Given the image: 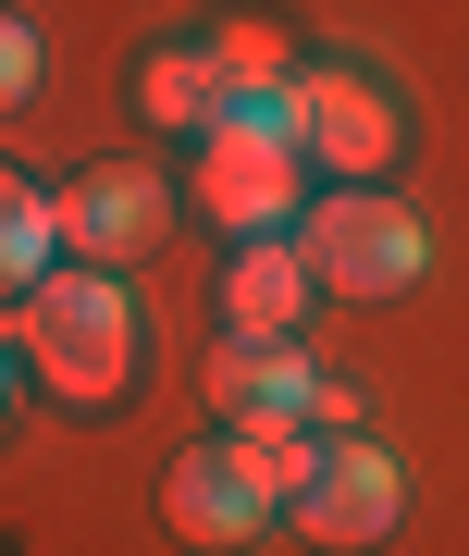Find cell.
Masks as SVG:
<instances>
[{"mask_svg": "<svg viewBox=\"0 0 469 556\" xmlns=\"http://www.w3.org/2000/svg\"><path fill=\"white\" fill-rule=\"evenodd\" d=\"M62 223H50V199H38V186H25L13 174V161H0V298H25V285H38V273H62Z\"/></svg>", "mask_w": 469, "mask_h": 556, "instance_id": "cell-12", "label": "cell"}, {"mask_svg": "<svg viewBox=\"0 0 469 556\" xmlns=\"http://www.w3.org/2000/svg\"><path fill=\"white\" fill-rule=\"evenodd\" d=\"M0 346H13V371H38V396L112 408L124 383H137V298H124V273L62 260L25 298H0Z\"/></svg>", "mask_w": 469, "mask_h": 556, "instance_id": "cell-1", "label": "cell"}, {"mask_svg": "<svg viewBox=\"0 0 469 556\" xmlns=\"http://www.w3.org/2000/svg\"><path fill=\"white\" fill-rule=\"evenodd\" d=\"M0 408H13V346H0Z\"/></svg>", "mask_w": 469, "mask_h": 556, "instance_id": "cell-15", "label": "cell"}, {"mask_svg": "<svg viewBox=\"0 0 469 556\" xmlns=\"http://www.w3.org/2000/svg\"><path fill=\"white\" fill-rule=\"evenodd\" d=\"M234 470L259 482V507H296L309 470H321V445H309V433H234Z\"/></svg>", "mask_w": 469, "mask_h": 556, "instance_id": "cell-13", "label": "cell"}, {"mask_svg": "<svg viewBox=\"0 0 469 556\" xmlns=\"http://www.w3.org/2000/svg\"><path fill=\"white\" fill-rule=\"evenodd\" d=\"M137 112H149V137H211V124H223L211 50H149L137 62Z\"/></svg>", "mask_w": 469, "mask_h": 556, "instance_id": "cell-10", "label": "cell"}, {"mask_svg": "<svg viewBox=\"0 0 469 556\" xmlns=\"http://www.w3.org/2000/svg\"><path fill=\"white\" fill-rule=\"evenodd\" d=\"M296 260H309V298H358V309H383V298H408V285L432 273V236H420V211L408 199H383V186H333L321 211H296Z\"/></svg>", "mask_w": 469, "mask_h": 556, "instance_id": "cell-2", "label": "cell"}, {"mask_svg": "<svg viewBox=\"0 0 469 556\" xmlns=\"http://www.w3.org/2000/svg\"><path fill=\"white\" fill-rule=\"evenodd\" d=\"M198 211L223 223L234 248L248 236H284L296 223V87H272V100H223V124L198 137Z\"/></svg>", "mask_w": 469, "mask_h": 556, "instance_id": "cell-3", "label": "cell"}, {"mask_svg": "<svg viewBox=\"0 0 469 556\" xmlns=\"http://www.w3.org/2000/svg\"><path fill=\"white\" fill-rule=\"evenodd\" d=\"M395 507H408L395 457H383L371 433H333V445H321V470H309V495H296L284 519H296L321 556H371V544L395 532Z\"/></svg>", "mask_w": 469, "mask_h": 556, "instance_id": "cell-5", "label": "cell"}, {"mask_svg": "<svg viewBox=\"0 0 469 556\" xmlns=\"http://www.w3.org/2000/svg\"><path fill=\"white\" fill-rule=\"evenodd\" d=\"M296 309H309V260H296L284 236H248V248L223 260V334L284 346V334H296Z\"/></svg>", "mask_w": 469, "mask_h": 556, "instance_id": "cell-9", "label": "cell"}, {"mask_svg": "<svg viewBox=\"0 0 469 556\" xmlns=\"http://www.w3.org/2000/svg\"><path fill=\"white\" fill-rule=\"evenodd\" d=\"M211 408H223V433H309L321 371H309L296 346H248V334H223V358H211Z\"/></svg>", "mask_w": 469, "mask_h": 556, "instance_id": "cell-8", "label": "cell"}, {"mask_svg": "<svg viewBox=\"0 0 469 556\" xmlns=\"http://www.w3.org/2000/svg\"><path fill=\"white\" fill-rule=\"evenodd\" d=\"M296 161H333V186H371L395 161V100L358 75V62L296 75Z\"/></svg>", "mask_w": 469, "mask_h": 556, "instance_id": "cell-6", "label": "cell"}, {"mask_svg": "<svg viewBox=\"0 0 469 556\" xmlns=\"http://www.w3.org/2000/svg\"><path fill=\"white\" fill-rule=\"evenodd\" d=\"M259 482L234 470V433H211V445H186L174 457V482H161V532L174 544H198V556H234V544H259Z\"/></svg>", "mask_w": 469, "mask_h": 556, "instance_id": "cell-7", "label": "cell"}, {"mask_svg": "<svg viewBox=\"0 0 469 556\" xmlns=\"http://www.w3.org/2000/svg\"><path fill=\"white\" fill-rule=\"evenodd\" d=\"M50 223H62V248H75L87 273H112V260H149V248H161L174 186H161L149 161H87V174L50 199Z\"/></svg>", "mask_w": 469, "mask_h": 556, "instance_id": "cell-4", "label": "cell"}, {"mask_svg": "<svg viewBox=\"0 0 469 556\" xmlns=\"http://www.w3.org/2000/svg\"><path fill=\"white\" fill-rule=\"evenodd\" d=\"M198 50H211L223 100H272V87H296V38H284L272 13H223V25H211Z\"/></svg>", "mask_w": 469, "mask_h": 556, "instance_id": "cell-11", "label": "cell"}, {"mask_svg": "<svg viewBox=\"0 0 469 556\" xmlns=\"http://www.w3.org/2000/svg\"><path fill=\"white\" fill-rule=\"evenodd\" d=\"M38 62H50V50H38V25H25V13H0V112L38 87Z\"/></svg>", "mask_w": 469, "mask_h": 556, "instance_id": "cell-14", "label": "cell"}]
</instances>
